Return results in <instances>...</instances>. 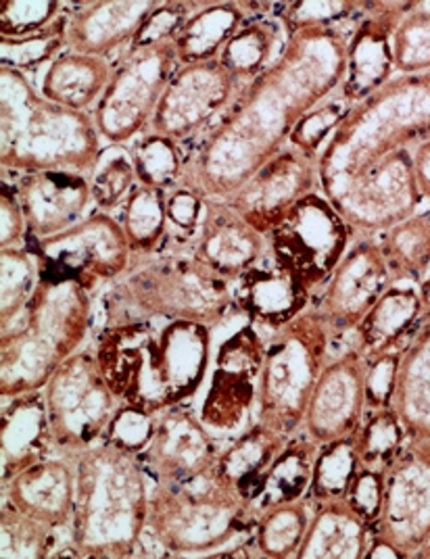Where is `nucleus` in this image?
Segmentation results:
<instances>
[{
  "instance_id": "nucleus-6",
  "label": "nucleus",
  "mask_w": 430,
  "mask_h": 559,
  "mask_svg": "<svg viewBox=\"0 0 430 559\" xmlns=\"http://www.w3.org/2000/svg\"><path fill=\"white\" fill-rule=\"evenodd\" d=\"M429 139L430 71L395 75L351 109L320 153V192L329 197L389 155Z\"/></svg>"
},
{
  "instance_id": "nucleus-26",
  "label": "nucleus",
  "mask_w": 430,
  "mask_h": 559,
  "mask_svg": "<svg viewBox=\"0 0 430 559\" xmlns=\"http://www.w3.org/2000/svg\"><path fill=\"white\" fill-rule=\"evenodd\" d=\"M235 301L249 324L272 336L311 307L310 288L274 257L260 259L235 284Z\"/></svg>"
},
{
  "instance_id": "nucleus-36",
  "label": "nucleus",
  "mask_w": 430,
  "mask_h": 559,
  "mask_svg": "<svg viewBox=\"0 0 430 559\" xmlns=\"http://www.w3.org/2000/svg\"><path fill=\"white\" fill-rule=\"evenodd\" d=\"M270 20H247L217 57V63L228 71L240 86H247L262 71L267 70V66L276 59V55L287 40L280 25Z\"/></svg>"
},
{
  "instance_id": "nucleus-12",
  "label": "nucleus",
  "mask_w": 430,
  "mask_h": 559,
  "mask_svg": "<svg viewBox=\"0 0 430 559\" xmlns=\"http://www.w3.org/2000/svg\"><path fill=\"white\" fill-rule=\"evenodd\" d=\"M27 247L38 257L43 276L70 280L91 293L123 278L136 259L120 219L103 211L88 213L65 233L27 240Z\"/></svg>"
},
{
  "instance_id": "nucleus-30",
  "label": "nucleus",
  "mask_w": 430,
  "mask_h": 559,
  "mask_svg": "<svg viewBox=\"0 0 430 559\" xmlns=\"http://www.w3.org/2000/svg\"><path fill=\"white\" fill-rule=\"evenodd\" d=\"M114 71L116 61L111 59L63 50L43 71L38 88L50 103L93 116Z\"/></svg>"
},
{
  "instance_id": "nucleus-43",
  "label": "nucleus",
  "mask_w": 430,
  "mask_h": 559,
  "mask_svg": "<svg viewBox=\"0 0 430 559\" xmlns=\"http://www.w3.org/2000/svg\"><path fill=\"white\" fill-rule=\"evenodd\" d=\"M359 464L384 472L409 443L406 428L393 407L366 412L354 432Z\"/></svg>"
},
{
  "instance_id": "nucleus-28",
  "label": "nucleus",
  "mask_w": 430,
  "mask_h": 559,
  "mask_svg": "<svg viewBox=\"0 0 430 559\" xmlns=\"http://www.w3.org/2000/svg\"><path fill=\"white\" fill-rule=\"evenodd\" d=\"M57 453L43 391L2 399L0 412V483L24 467Z\"/></svg>"
},
{
  "instance_id": "nucleus-23",
  "label": "nucleus",
  "mask_w": 430,
  "mask_h": 559,
  "mask_svg": "<svg viewBox=\"0 0 430 559\" xmlns=\"http://www.w3.org/2000/svg\"><path fill=\"white\" fill-rule=\"evenodd\" d=\"M409 2H372L347 40V68L336 94L358 105L395 78L393 32Z\"/></svg>"
},
{
  "instance_id": "nucleus-38",
  "label": "nucleus",
  "mask_w": 430,
  "mask_h": 559,
  "mask_svg": "<svg viewBox=\"0 0 430 559\" xmlns=\"http://www.w3.org/2000/svg\"><path fill=\"white\" fill-rule=\"evenodd\" d=\"M395 282L418 284L430 267V210L416 211L379 236Z\"/></svg>"
},
{
  "instance_id": "nucleus-51",
  "label": "nucleus",
  "mask_w": 430,
  "mask_h": 559,
  "mask_svg": "<svg viewBox=\"0 0 430 559\" xmlns=\"http://www.w3.org/2000/svg\"><path fill=\"white\" fill-rule=\"evenodd\" d=\"M155 430L157 416L136 405L121 403L103 435V443L114 444L116 449L132 455H143L155 437Z\"/></svg>"
},
{
  "instance_id": "nucleus-1",
  "label": "nucleus",
  "mask_w": 430,
  "mask_h": 559,
  "mask_svg": "<svg viewBox=\"0 0 430 559\" xmlns=\"http://www.w3.org/2000/svg\"><path fill=\"white\" fill-rule=\"evenodd\" d=\"M351 29L311 27L287 38L267 70L242 86L214 128L187 148L182 185L207 201H226L285 151L303 116L338 91Z\"/></svg>"
},
{
  "instance_id": "nucleus-10",
  "label": "nucleus",
  "mask_w": 430,
  "mask_h": 559,
  "mask_svg": "<svg viewBox=\"0 0 430 559\" xmlns=\"http://www.w3.org/2000/svg\"><path fill=\"white\" fill-rule=\"evenodd\" d=\"M180 70L174 43L130 47L116 61L114 78L93 111L96 132L105 144L123 146L151 130V121Z\"/></svg>"
},
{
  "instance_id": "nucleus-15",
  "label": "nucleus",
  "mask_w": 430,
  "mask_h": 559,
  "mask_svg": "<svg viewBox=\"0 0 430 559\" xmlns=\"http://www.w3.org/2000/svg\"><path fill=\"white\" fill-rule=\"evenodd\" d=\"M265 345L262 332L247 322L215 350L210 386L199 409V418L214 435L239 430L258 409Z\"/></svg>"
},
{
  "instance_id": "nucleus-18",
  "label": "nucleus",
  "mask_w": 430,
  "mask_h": 559,
  "mask_svg": "<svg viewBox=\"0 0 430 559\" xmlns=\"http://www.w3.org/2000/svg\"><path fill=\"white\" fill-rule=\"evenodd\" d=\"M372 533L404 559L420 558L430 538V441H409L384 469L383 510Z\"/></svg>"
},
{
  "instance_id": "nucleus-19",
  "label": "nucleus",
  "mask_w": 430,
  "mask_h": 559,
  "mask_svg": "<svg viewBox=\"0 0 430 559\" xmlns=\"http://www.w3.org/2000/svg\"><path fill=\"white\" fill-rule=\"evenodd\" d=\"M311 192H320L318 159L287 146L224 203L249 226L267 236L285 213Z\"/></svg>"
},
{
  "instance_id": "nucleus-13",
  "label": "nucleus",
  "mask_w": 430,
  "mask_h": 559,
  "mask_svg": "<svg viewBox=\"0 0 430 559\" xmlns=\"http://www.w3.org/2000/svg\"><path fill=\"white\" fill-rule=\"evenodd\" d=\"M356 234L322 192H311L267 234L270 255L315 295L349 251Z\"/></svg>"
},
{
  "instance_id": "nucleus-54",
  "label": "nucleus",
  "mask_w": 430,
  "mask_h": 559,
  "mask_svg": "<svg viewBox=\"0 0 430 559\" xmlns=\"http://www.w3.org/2000/svg\"><path fill=\"white\" fill-rule=\"evenodd\" d=\"M207 210V199L194 188L180 185L166 194V215L169 230L176 233L180 247L191 245L192 238L199 233Z\"/></svg>"
},
{
  "instance_id": "nucleus-4",
  "label": "nucleus",
  "mask_w": 430,
  "mask_h": 559,
  "mask_svg": "<svg viewBox=\"0 0 430 559\" xmlns=\"http://www.w3.org/2000/svg\"><path fill=\"white\" fill-rule=\"evenodd\" d=\"M105 148L91 114L50 103L22 71L0 68V171L93 178Z\"/></svg>"
},
{
  "instance_id": "nucleus-40",
  "label": "nucleus",
  "mask_w": 430,
  "mask_h": 559,
  "mask_svg": "<svg viewBox=\"0 0 430 559\" xmlns=\"http://www.w3.org/2000/svg\"><path fill=\"white\" fill-rule=\"evenodd\" d=\"M311 506L308 499L270 508L260 513L253 531V549L260 558H295L310 528Z\"/></svg>"
},
{
  "instance_id": "nucleus-32",
  "label": "nucleus",
  "mask_w": 430,
  "mask_h": 559,
  "mask_svg": "<svg viewBox=\"0 0 430 559\" xmlns=\"http://www.w3.org/2000/svg\"><path fill=\"white\" fill-rule=\"evenodd\" d=\"M393 409L409 441H430V313L402 349Z\"/></svg>"
},
{
  "instance_id": "nucleus-44",
  "label": "nucleus",
  "mask_w": 430,
  "mask_h": 559,
  "mask_svg": "<svg viewBox=\"0 0 430 559\" xmlns=\"http://www.w3.org/2000/svg\"><path fill=\"white\" fill-rule=\"evenodd\" d=\"M40 284V263L25 247L0 249V326L11 324Z\"/></svg>"
},
{
  "instance_id": "nucleus-27",
  "label": "nucleus",
  "mask_w": 430,
  "mask_h": 559,
  "mask_svg": "<svg viewBox=\"0 0 430 559\" xmlns=\"http://www.w3.org/2000/svg\"><path fill=\"white\" fill-rule=\"evenodd\" d=\"M192 255L232 284L270 253L267 236L249 226L224 201H207L199 233L191 240Z\"/></svg>"
},
{
  "instance_id": "nucleus-46",
  "label": "nucleus",
  "mask_w": 430,
  "mask_h": 559,
  "mask_svg": "<svg viewBox=\"0 0 430 559\" xmlns=\"http://www.w3.org/2000/svg\"><path fill=\"white\" fill-rule=\"evenodd\" d=\"M395 75L430 71V2H409L393 32Z\"/></svg>"
},
{
  "instance_id": "nucleus-49",
  "label": "nucleus",
  "mask_w": 430,
  "mask_h": 559,
  "mask_svg": "<svg viewBox=\"0 0 430 559\" xmlns=\"http://www.w3.org/2000/svg\"><path fill=\"white\" fill-rule=\"evenodd\" d=\"M354 107L356 105H351L349 100H345L336 93L329 96L324 103L313 107L310 114L303 116V119L295 126L287 146H292L299 153L318 159L324 146L329 144V140L333 139V134L349 117Z\"/></svg>"
},
{
  "instance_id": "nucleus-5",
  "label": "nucleus",
  "mask_w": 430,
  "mask_h": 559,
  "mask_svg": "<svg viewBox=\"0 0 430 559\" xmlns=\"http://www.w3.org/2000/svg\"><path fill=\"white\" fill-rule=\"evenodd\" d=\"M93 326V293L40 274L24 311L0 326V399L43 391L50 376L84 349Z\"/></svg>"
},
{
  "instance_id": "nucleus-48",
  "label": "nucleus",
  "mask_w": 430,
  "mask_h": 559,
  "mask_svg": "<svg viewBox=\"0 0 430 559\" xmlns=\"http://www.w3.org/2000/svg\"><path fill=\"white\" fill-rule=\"evenodd\" d=\"M70 13L61 0H0V40H20L40 34Z\"/></svg>"
},
{
  "instance_id": "nucleus-47",
  "label": "nucleus",
  "mask_w": 430,
  "mask_h": 559,
  "mask_svg": "<svg viewBox=\"0 0 430 559\" xmlns=\"http://www.w3.org/2000/svg\"><path fill=\"white\" fill-rule=\"evenodd\" d=\"M68 15L40 34L20 40H0V68L22 71L25 75L47 68L50 61L68 50Z\"/></svg>"
},
{
  "instance_id": "nucleus-57",
  "label": "nucleus",
  "mask_w": 430,
  "mask_h": 559,
  "mask_svg": "<svg viewBox=\"0 0 430 559\" xmlns=\"http://www.w3.org/2000/svg\"><path fill=\"white\" fill-rule=\"evenodd\" d=\"M411 162L420 194L430 203V139L411 148Z\"/></svg>"
},
{
  "instance_id": "nucleus-41",
  "label": "nucleus",
  "mask_w": 430,
  "mask_h": 559,
  "mask_svg": "<svg viewBox=\"0 0 430 559\" xmlns=\"http://www.w3.org/2000/svg\"><path fill=\"white\" fill-rule=\"evenodd\" d=\"M372 2L358 0H290L267 2V15L280 25L285 38L311 27L356 24L368 15Z\"/></svg>"
},
{
  "instance_id": "nucleus-58",
  "label": "nucleus",
  "mask_w": 430,
  "mask_h": 559,
  "mask_svg": "<svg viewBox=\"0 0 430 559\" xmlns=\"http://www.w3.org/2000/svg\"><path fill=\"white\" fill-rule=\"evenodd\" d=\"M363 559H404V556L399 554V549L386 540L384 536L374 535L370 538V545H368V551H366V558Z\"/></svg>"
},
{
  "instance_id": "nucleus-20",
  "label": "nucleus",
  "mask_w": 430,
  "mask_h": 559,
  "mask_svg": "<svg viewBox=\"0 0 430 559\" xmlns=\"http://www.w3.org/2000/svg\"><path fill=\"white\" fill-rule=\"evenodd\" d=\"M139 457L155 485H180L212 472L219 449L199 414L178 405L157 416L155 437Z\"/></svg>"
},
{
  "instance_id": "nucleus-8",
  "label": "nucleus",
  "mask_w": 430,
  "mask_h": 559,
  "mask_svg": "<svg viewBox=\"0 0 430 559\" xmlns=\"http://www.w3.org/2000/svg\"><path fill=\"white\" fill-rule=\"evenodd\" d=\"M107 324L128 320H189L217 326L239 313L235 286L191 251L144 259L107 293Z\"/></svg>"
},
{
  "instance_id": "nucleus-21",
  "label": "nucleus",
  "mask_w": 430,
  "mask_h": 559,
  "mask_svg": "<svg viewBox=\"0 0 430 559\" xmlns=\"http://www.w3.org/2000/svg\"><path fill=\"white\" fill-rule=\"evenodd\" d=\"M15 190L25 224L27 240H43L65 233L80 224L93 205L91 178L75 171H29L2 174Z\"/></svg>"
},
{
  "instance_id": "nucleus-24",
  "label": "nucleus",
  "mask_w": 430,
  "mask_h": 559,
  "mask_svg": "<svg viewBox=\"0 0 430 559\" xmlns=\"http://www.w3.org/2000/svg\"><path fill=\"white\" fill-rule=\"evenodd\" d=\"M159 0H86L70 2L68 50L118 61L132 47L144 20Z\"/></svg>"
},
{
  "instance_id": "nucleus-22",
  "label": "nucleus",
  "mask_w": 430,
  "mask_h": 559,
  "mask_svg": "<svg viewBox=\"0 0 430 559\" xmlns=\"http://www.w3.org/2000/svg\"><path fill=\"white\" fill-rule=\"evenodd\" d=\"M366 416L363 355L347 347L333 355L318 378L303 430L315 444L351 437Z\"/></svg>"
},
{
  "instance_id": "nucleus-52",
  "label": "nucleus",
  "mask_w": 430,
  "mask_h": 559,
  "mask_svg": "<svg viewBox=\"0 0 430 559\" xmlns=\"http://www.w3.org/2000/svg\"><path fill=\"white\" fill-rule=\"evenodd\" d=\"M399 359H402V350H383V353L363 355L366 412L393 407Z\"/></svg>"
},
{
  "instance_id": "nucleus-50",
  "label": "nucleus",
  "mask_w": 430,
  "mask_h": 559,
  "mask_svg": "<svg viewBox=\"0 0 430 559\" xmlns=\"http://www.w3.org/2000/svg\"><path fill=\"white\" fill-rule=\"evenodd\" d=\"M118 146H111L109 153L103 155V162L96 167L91 178V192H93V205L96 211L111 213L121 210L128 197L139 187L136 169L132 159L126 153H116Z\"/></svg>"
},
{
  "instance_id": "nucleus-37",
  "label": "nucleus",
  "mask_w": 430,
  "mask_h": 559,
  "mask_svg": "<svg viewBox=\"0 0 430 559\" xmlns=\"http://www.w3.org/2000/svg\"><path fill=\"white\" fill-rule=\"evenodd\" d=\"M166 194L164 190L139 185L120 210L118 219L136 259L159 255L168 245L171 230L166 215Z\"/></svg>"
},
{
  "instance_id": "nucleus-39",
  "label": "nucleus",
  "mask_w": 430,
  "mask_h": 559,
  "mask_svg": "<svg viewBox=\"0 0 430 559\" xmlns=\"http://www.w3.org/2000/svg\"><path fill=\"white\" fill-rule=\"evenodd\" d=\"M136 169L139 185L169 192L180 187L187 171V146L153 130L126 146Z\"/></svg>"
},
{
  "instance_id": "nucleus-53",
  "label": "nucleus",
  "mask_w": 430,
  "mask_h": 559,
  "mask_svg": "<svg viewBox=\"0 0 430 559\" xmlns=\"http://www.w3.org/2000/svg\"><path fill=\"white\" fill-rule=\"evenodd\" d=\"M196 2H182V0H159L155 11L144 20L132 47H157L174 43L180 27L189 20Z\"/></svg>"
},
{
  "instance_id": "nucleus-59",
  "label": "nucleus",
  "mask_w": 430,
  "mask_h": 559,
  "mask_svg": "<svg viewBox=\"0 0 430 559\" xmlns=\"http://www.w3.org/2000/svg\"><path fill=\"white\" fill-rule=\"evenodd\" d=\"M420 558L430 559V538H429V543H427V545H425V549H422V551H420Z\"/></svg>"
},
{
  "instance_id": "nucleus-31",
  "label": "nucleus",
  "mask_w": 430,
  "mask_h": 559,
  "mask_svg": "<svg viewBox=\"0 0 430 559\" xmlns=\"http://www.w3.org/2000/svg\"><path fill=\"white\" fill-rule=\"evenodd\" d=\"M287 441V437L265 428L255 419L230 447L219 451L215 474L226 487L237 490L242 501L255 510V501L262 492L263 476Z\"/></svg>"
},
{
  "instance_id": "nucleus-34",
  "label": "nucleus",
  "mask_w": 430,
  "mask_h": 559,
  "mask_svg": "<svg viewBox=\"0 0 430 559\" xmlns=\"http://www.w3.org/2000/svg\"><path fill=\"white\" fill-rule=\"evenodd\" d=\"M249 2H196V9L174 38L180 66L215 61L249 20Z\"/></svg>"
},
{
  "instance_id": "nucleus-56",
  "label": "nucleus",
  "mask_w": 430,
  "mask_h": 559,
  "mask_svg": "<svg viewBox=\"0 0 430 559\" xmlns=\"http://www.w3.org/2000/svg\"><path fill=\"white\" fill-rule=\"evenodd\" d=\"M27 224L22 203L9 180H0V249L25 247Z\"/></svg>"
},
{
  "instance_id": "nucleus-2",
  "label": "nucleus",
  "mask_w": 430,
  "mask_h": 559,
  "mask_svg": "<svg viewBox=\"0 0 430 559\" xmlns=\"http://www.w3.org/2000/svg\"><path fill=\"white\" fill-rule=\"evenodd\" d=\"M214 326L189 320L105 324L95 341L98 368L121 403L159 416L203 386L214 357Z\"/></svg>"
},
{
  "instance_id": "nucleus-25",
  "label": "nucleus",
  "mask_w": 430,
  "mask_h": 559,
  "mask_svg": "<svg viewBox=\"0 0 430 559\" xmlns=\"http://www.w3.org/2000/svg\"><path fill=\"white\" fill-rule=\"evenodd\" d=\"M0 503L65 533L75 501V464L70 455L52 453L0 483Z\"/></svg>"
},
{
  "instance_id": "nucleus-11",
  "label": "nucleus",
  "mask_w": 430,
  "mask_h": 559,
  "mask_svg": "<svg viewBox=\"0 0 430 559\" xmlns=\"http://www.w3.org/2000/svg\"><path fill=\"white\" fill-rule=\"evenodd\" d=\"M43 395L55 451L70 457L103 441L121 405L98 368L95 347L70 357L50 376Z\"/></svg>"
},
{
  "instance_id": "nucleus-16",
  "label": "nucleus",
  "mask_w": 430,
  "mask_h": 559,
  "mask_svg": "<svg viewBox=\"0 0 430 559\" xmlns=\"http://www.w3.org/2000/svg\"><path fill=\"white\" fill-rule=\"evenodd\" d=\"M395 284L374 236H358L336 265L333 276L311 299L333 334V347L351 338L354 330ZM333 355V353H331Z\"/></svg>"
},
{
  "instance_id": "nucleus-29",
  "label": "nucleus",
  "mask_w": 430,
  "mask_h": 559,
  "mask_svg": "<svg viewBox=\"0 0 430 559\" xmlns=\"http://www.w3.org/2000/svg\"><path fill=\"white\" fill-rule=\"evenodd\" d=\"M427 318L416 284L395 282L366 313L351 334V347L361 355L402 350Z\"/></svg>"
},
{
  "instance_id": "nucleus-14",
  "label": "nucleus",
  "mask_w": 430,
  "mask_h": 559,
  "mask_svg": "<svg viewBox=\"0 0 430 559\" xmlns=\"http://www.w3.org/2000/svg\"><path fill=\"white\" fill-rule=\"evenodd\" d=\"M358 236H377L422 205L411 151H399L326 197Z\"/></svg>"
},
{
  "instance_id": "nucleus-33",
  "label": "nucleus",
  "mask_w": 430,
  "mask_h": 559,
  "mask_svg": "<svg viewBox=\"0 0 430 559\" xmlns=\"http://www.w3.org/2000/svg\"><path fill=\"white\" fill-rule=\"evenodd\" d=\"M372 526L354 512L345 499L313 506L310 528L297 559H363Z\"/></svg>"
},
{
  "instance_id": "nucleus-35",
  "label": "nucleus",
  "mask_w": 430,
  "mask_h": 559,
  "mask_svg": "<svg viewBox=\"0 0 430 559\" xmlns=\"http://www.w3.org/2000/svg\"><path fill=\"white\" fill-rule=\"evenodd\" d=\"M318 444L310 437H290L263 476V487L255 512L262 513L276 506L306 499L313 474Z\"/></svg>"
},
{
  "instance_id": "nucleus-7",
  "label": "nucleus",
  "mask_w": 430,
  "mask_h": 559,
  "mask_svg": "<svg viewBox=\"0 0 430 559\" xmlns=\"http://www.w3.org/2000/svg\"><path fill=\"white\" fill-rule=\"evenodd\" d=\"M260 513L226 487L215 467L189 483L153 487L139 556L205 558L255 531Z\"/></svg>"
},
{
  "instance_id": "nucleus-17",
  "label": "nucleus",
  "mask_w": 430,
  "mask_h": 559,
  "mask_svg": "<svg viewBox=\"0 0 430 559\" xmlns=\"http://www.w3.org/2000/svg\"><path fill=\"white\" fill-rule=\"evenodd\" d=\"M240 88L239 82L217 63V59L180 66L151 121V130L189 148L228 111Z\"/></svg>"
},
{
  "instance_id": "nucleus-9",
  "label": "nucleus",
  "mask_w": 430,
  "mask_h": 559,
  "mask_svg": "<svg viewBox=\"0 0 430 559\" xmlns=\"http://www.w3.org/2000/svg\"><path fill=\"white\" fill-rule=\"evenodd\" d=\"M331 353L333 334L313 307L274 332L265 345L258 421L287 439L295 437L303 428L313 389Z\"/></svg>"
},
{
  "instance_id": "nucleus-55",
  "label": "nucleus",
  "mask_w": 430,
  "mask_h": 559,
  "mask_svg": "<svg viewBox=\"0 0 430 559\" xmlns=\"http://www.w3.org/2000/svg\"><path fill=\"white\" fill-rule=\"evenodd\" d=\"M383 497L384 472L361 466L347 490L345 501L363 522H368L374 528L383 510Z\"/></svg>"
},
{
  "instance_id": "nucleus-3",
  "label": "nucleus",
  "mask_w": 430,
  "mask_h": 559,
  "mask_svg": "<svg viewBox=\"0 0 430 559\" xmlns=\"http://www.w3.org/2000/svg\"><path fill=\"white\" fill-rule=\"evenodd\" d=\"M72 460L75 501L68 536L80 556L139 558L155 487L141 457L100 441Z\"/></svg>"
},
{
  "instance_id": "nucleus-45",
  "label": "nucleus",
  "mask_w": 430,
  "mask_h": 559,
  "mask_svg": "<svg viewBox=\"0 0 430 559\" xmlns=\"http://www.w3.org/2000/svg\"><path fill=\"white\" fill-rule=\"evenodd\" d=\"M65 533L0 503V558L47 559Z\"/></svg>"
},
{
  "instance_id": "nucleus-42",
  "label": "nucleus",
  "mask_w": 430,
  "mask_h": 559,
  "mask_svg": "<svg viewBox=\"0 0 430 559\" xmlns=\"http://www.w3.org/2000/svg\"><path fill=\"white\" fill-rule=\"evenodd\" d=\"M359 467L361 464L354 435L331 443L318 444L310 490L306 499L311 506L345 499Z\"/></svg>"
}]
</instances>
